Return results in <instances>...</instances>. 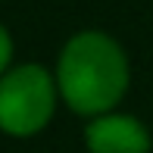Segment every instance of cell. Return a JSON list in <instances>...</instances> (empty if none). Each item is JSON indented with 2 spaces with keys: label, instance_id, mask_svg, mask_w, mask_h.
I'll return each mask as SVG.
<instances>
[{
  "label": "cell",
  "instance_id": "obj_1",
  "mask_svg": "<svg viewBox=\"0 0 153 153\" xmlns=\"http://www.w3.org/2000/svg\"><path fill=\"white\" fill-rule=\"evenodd\" d=\"M56 85L75 113L103 116L128 88V59L109 34L81 31L59 53Z\"/></svg>",
  "mask_w": 153,
  "mask_h": 153
},
{
  "label": "cell",
  "instance_id": "obj_2",
  "mask_svg": "<svg viewBox=\"0 0 153 153\" xmlns=\"http://www.w3.org/2000/svg\"><path fill=\"white\" fill-rule=\"evenodd\" d=\"M56 106V88H53L47 69L19 66L0 78V128L6 134H34L53 116Z\"/></svg>",
  "mask_w": 153,
  "mask_h": 153
},
{
  "label": "cell",
  "instance_id": "obj_3",
  "mask_svg": "<svg viewBox=\"0 0 153 153\" xmlns=\"http://www.w3.org/2000/svg\"><path fill=\"white\" fill-rule=\"evenodd\" d=\"M85 141L91 153H147L150 134L131 116H97L88 125Z\"/></svg>",
  "mask_w": 153,
  "mask_h": 153
},
{
  "label": "cell",
  "instance_id": "obj_4",
  "mask_svg": "<svg viewBox=\"0 0 153 153\" xmlns=\"http://www.w3.org/2000/svg\"><path fill=\"white\" fill-rule=\"evenodd\" d=\"M10 59H13V41H10V34H6V28L0 25V75L6 72Z\"/></svg>",
  "mask_w": 153,
  "mask_h": 153
}]
</instances>
